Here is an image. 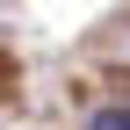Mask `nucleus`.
Here are the masks:
<instances>
[{"label":"nucleus","instance_id":"f257e3e1","mask_svg":"<svg viewBox=\"0 0 130 130\" xmlns=\"http://www.w3.org/2000/svg\"><path fill=\"white\" fill-rule=\"evenodd\" d=\"M94 130H130V108H101V116H94Z\"/></svg>","mask_w":130,"mask_h":130}]
</instances>
